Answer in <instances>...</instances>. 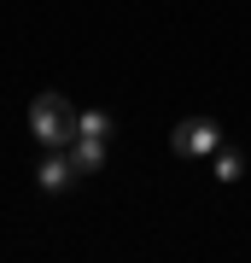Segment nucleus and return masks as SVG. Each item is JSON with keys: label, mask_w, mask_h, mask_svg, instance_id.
<instances>
[{"label": "nucleus", "mask_w": 251, "mask_h": 263, "mask_svg": "<svg viewBox=\"0 0 251 263\" xmlns=\"http://www.w3.org/2000/svg\"><path fill=\"white\" fill-rule=\"evenodd\" d=\"M35 181H41V193H65L70 181H76V170H70V152L47 146V158H41V170H35Z\"/></svg>", "instance_id": "obj_3"}, {"label": "nucleus", "mask_w": 251, "mask_h": 263, "mask_svg": "<svg viewBox=\"0 0 251 263\" xmlns=\"http://www.w3.org/2000/svg\"><path fill=\"white\" fill-rule=\"evenodd\" d=\"M65 152H70V170H76V176H100V164H105V141H100V135H76Z\"/></svg>", "instance_id": "obj_4"}, {"label": "nucleus", "mask_w": 251, "mask_h": 263, "mask_svg": "<svg viewBox=\"0 0 251 263\" xmlns=\"http://www.w3.org/2000/svg\"><path fill=\"white\" fill-rule=\"evenodd\" d=\"M76 135H100V141H105V135H111V117H105V111H82Z\"/></svg>", "instance_id": "obj_6"}, {"label": "nucleus", "mask_w": 251, "mask_h": 263, "mask_svg": "<svg viewBox=\"0 0 251 263\" xmlns=\"http://www.w3.org/2000/svg\"><path fill=\"white\" fill-rule=\"evenodd\" d=\"M245 176V158L234 146H216V181H240Z\"/></svg>", "instance_id": "obj_5"}, {"label": "nucleus", "mask_w": 251, "mask_h": 263, "mask_svg": "<svg viewBox=\"0 0 251 263\" xmlns=\"http://www.w3.org/2000/svg\"><path fill=\"white\" fill-rule=\"evenodd\" d=\"M76 123H82V111H76L65 94H35L29 100V135H35L41 146H70Z\"/></svg>", "instance_id": "obj_1"}, {"label": "nucleus", "mask_w": 251, "mask_h": 263, "mask_svg": "<svg viewBox=\"0 0 251 263\" xmlns=\"http://www.w3.org/2000/svg\"><path fill=\"white\" fill-rule=\"evenodd\" d=\"M216 146H222V129H216L210 117H181L176 135H169V152H176V158H205Z\"/></svg>", "instance_id": "obj_2"}]
</instances>
